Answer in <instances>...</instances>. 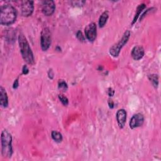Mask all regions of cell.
I'll use <instances>...</instances> for the list:
<instances>
[{
  "label": "cell",
  "instance_id": "8fae6325",
  "mask_svg": "<svg viewBox=\"0 0 161 161\" xmlns=\"http://www.w3.org/2000/svg\"><path fill=\"white\" fill-rule=\"evenodd\" d=\"M144 53H145V51L143 48L142 46H139V45L135 46L133 48L131 52V57L134 60H138L141 59L143 57Z\"/></svg>",
  "mask_w": 161,
  "mask_h": 161
},
{
  "label": "cell",
  "instance_id": "ffe728a7",
  "mask_svg": "<svg viewBox=\"0 0 161 161\" xmlns=\"http://www.w3.org/2000/svg\"><path fill=\"white\" fill-rule=\"evenodd\" d=\"M114 94V89H113L111 87H109L108 88V94L109 97H112Z\"/></svg>",
  "mask_w": 161,
  "mask_h": 161
},
{
  "label": "cell",
  "instance_id": "7c38bea8",
  "mask_svg": "<svg viewBox=\"0 0 161 161\" xmlns=\"http://www.w3.org/2000/svg\"><path fill=\"white\" fill-rule=\"evenodd\" d=\"M0 104L3 108H6L8 106V97L5 89L0 87Z\"/></svg>",
  "mask_w": 161,
  "mask_h": 161
},
{
  "label": "cell",
  "instance_id": "9a60e30c",
  "mask_svg": "<svg viewBox=\"0 0 161 161\" xmlns=\"http://www.w3.org/2000/svg\"><path fill=\"white\" fill-rule=\"evenodd\" d=\"M51 136H52V138H53V140L54 141H55L56 142L59 143V142H61L62 141V139H63L62 135L58 131L53 130L51 133Z\"/></svg>",
  "mask_w": 161,
  "mask_h": 161
},
{
  "label": "cell",
  "instance_id": "603a6c76",
  "mask_svg": "<svg viewBox=\"0 0 161 161\" xmlns=\"http://www.w3.org/2000/svg\"><path fill=\"white\" fill-rule=\"evenodd\" d=\"M108 106L110 108H114V103H113L112 99H108Z\"/></svg>",
  "mask_w": 161,
  "mask_h": 161
},
{
  "label": "cell",
  "instance_id": "2e32d148",
  "mask_svg": "<svg viewBox=\"0 0 161 161\" xmlns=\"http://www.w3.org/2000/svg\"><path fill=\"white\" fill-rule=\"evenodd\" d=\"M148 79H149L150 81L151 82V83L152 84V85L155 87H157L158 86V77L157 75H156V74L149 75Z\"/></svg>",
  "mask_w": 161,
  "mask_h": 161
},
{
  "label": "cell",
  "instance_id": "7402d4cb",
  "mask_svg": "<svg viewBox=\"0 0 161 161\" xmlns=\"http://www.w3.org/2000/svg\"><path fill=\"white\" fill-rule=\"evenodd\" d=\"M72 3H74L75 4L74 5H76V6H82L84 5V4L85 3V1H73Z\"/></svg>",
  "mask_w": 161,
  "mask_h": 161
},
{
  "label": "cell",
  "instance_id": "6da1fadb",
  "mask_svg": "<svg viewBox=\"0 0 161 161\" xmlns=\"http://www.w3.org/2000/svg\"><path fill=\"white\" fill-rule=\"evenodd\" d=\"M17 13L16 9L11 4H7L1 6L0 23L3 25L13 24L16 19Z\"/></svg>",
  "mask_w": 161,
  "mask_h": 161
},
{
  "label": "cell",
  "instance_id": "52a82bcc",
  "mask_svg": "<svg viewBox=\"0 0 161 161\" xmlns=\"http://www.w3.org/2000/svg\"><path fill=\"white\" fill-rule=\"evenodd\" d=\"M85 35L89 42H94L97 35V26L96 23H91L85 28Z\"/></svg>",
  "mask_w": 161,
  "mask_h": 161
},
{
  "label": "cell",
  "instance_id": "9c48e42d",
  "mask_svg": "<svg viewBox=\"0 0 161 161\" xmlns=\"http://www.w3.org/2000/svg\"><path fill=\"white\" fill-rule=\"evenodd\" d=\"M144 122V116L141 113H136L133 115L130 121V127L131 129H135L143 125Z\"/></svg>",
  "mask_w": 161,
  "mask_h": 161
},
{
  "label": "cell",
  "instance_id": "d6986e66",
  "mask_svg": "<svg viewBox=\"0 0 161 161\" xmlns=\"http://www.w3.org/2000/svg\"><path fill=\"white\" fill-rule=\"evenodd\" d=\"M76 36H77V39L81 41V42H84V40H85L84 35H82V32H81L80 30H79V31L77 32V33H76Z\"/></svg>",
  "mask_w": 161,
  "mask_h": 161
},
{
  "label": "cell",
  "instance_id": "5b68a950",
  "mask_svg": "<svg viewBox=\"0 0 161 161\" xmlns=\"http://www.w3.org/2000/svg\"><path fill=\"white\" fill-rule=\"evenodd\" d=\"M51 40L52 36L50 29L47 27L44 28L40 35V45L43 51H46L48 49L51 44Z\"/></svg>",
  "mask_w": 161,
  "mask_h": 161
},
{
  "label": "cell",
  "instance_id": "e0dca14e",
  "mask_svg": "<svg viewBox=\"0 0 161 161\" xmlns=\"http://www.w3.org/2000/svg\"><path fill=\"white\" fill-rule=\"evenodd\" d=\"M58 98H59L60 102L62 103V104H64V106L68 105L69 100H68L67 97L65 95H64L62 94H60L58 95Z\"/></svg>",
  "mask_w": 161,
  "mask_h": 161
},
{
  "label": "cell",
  "instance_id": "ba28073f",
  "mask_svg": "<svg viewBox=\"0 0 161 161\" xmlns=\"http://www.w3.org/2000/svg\"><path fill=\"white\" fill-rule=\"evenodd\" d=\"M55 4L52 0H46L42 3V11L45 16H51L55 11Z\"/></svg>",
  "mask_w": 161,
  "mask_h": 161
},
{
  "label": "cell",
  "instance_id": "ac0fdd59",
  "mask_svg": "<svg viewBox=\"0 0 161 161\" xmlns=\"http://www.w3.org/2000/svg\"><path fill=\"white\" fill-rule=\"evenodd\" d=\"M58 88L60 89H63L64 91L66 90L68 87L67 86V84L63 80H60L58 81Z\"/></svg>",
  "mask_w": 161,
  "mask_h": 161
},
{
  "label": "cell",
  "instance_id": "44dd1931",
  "mask_svg": "<svg viewBox=\"0 0 161 161\" xmlns=\"http://www.w3.org/2000/svg\"><path fill=\"white\" fill-rule=\"evenodd\" d=\"M22 72L23 74H27L28 72H29V69L28 68V67L26 65H24L23 67V69H22Z\"/></svg>",
  "mask_w": 161,
  "mask_h": 161
},
{
  "label": "cell",
  "instance_id": "cb8c5ba5",
  "mask_svg": "<svg viewBox=\"0 0 161 161\" xmlns=\"http://www.w3.org/2000/svg\"><path fill=\"white\" fill-rule=\"evenodd\" d=\"M18 86H19V82H18V78L14 80V82L13 83V88L16 89V88H18Z\"/></svg>",
  "mask_w": 161,
  "mask_h": 161
},
{
  "label": "cell",
  "instance_id": "8992f818",
  "mask_svg": "<svg viewBox=\"0 0 161 161\" xmlns=\"http://www.w3.org/2000/svg\"><path fill=\"white\" fill-rule=\"evenodd\" d=\"M34 9V3L32 1H23L21 4V11L23 16L28 17L32 14Z\"/></svg>",
  "mask_w": 161,
  "mask_h": 161
},
{
  "label": "cell",
  "instance_id": "30bf717a",
  "mask_svg": "<svg viewBox=\"0 0 161 161\" xmlns=\"http://www.w3.org/2000/svg\"><path fill=\"white\" fill-rule=\"evenodd\" d=\"M116 120L120 128H123L126 121V111L124 109H119L116 113Z\"/></svg>",
  "mask_w": 161,
  "mask_h": 161
},
{
  "label": "cell",
  "instance_id": "277c9868",
  "mask_svg": "<svg viewBox=\"0 0 161 161\" xmlns=\"http://www.w3.org/2000/svg\"><path fill=\"white\" fill-rule=\"evenodd\" d=\"M130 36V31L129 30H126L122 38L119 40V42L115 44H114L110 48H109V53L114 57H116L119 55V52L122 47L127 43Z\"/></svg>",
  "mask_w": 161,
  "mask_h": 161
},
{
  "label": "cell",
  "instance_id": "5bb4252c",
  "mask_svg": "<svg viewBox=\"0 0 161 161\" xmlns=\"http://www.w3.org/2000/svg\"><path fill=\"white\" fill-rule=\"evenodd\" d=\"M145 7H146V5H145L144 3L140 4L137 7L136 10V14H135V16H134L133 21V22H132V24H134V23L136 21V20H137L138 16H140L141 12L145 8Z\"/></svg>",
  "mask_w": 161,
  "mask_h": 161
},
{
  "label": "cell",
  "instance_id": "4fadbf2b",
  "mask_svg": "<svg viewBox=\"0 0 161 161\" xmlns=\"http://www.w3.org/2000/svg\"><path fill=\"white\" fill-rule=\"evenodd\" d=\"M108 17H109V14L108 11H105L101 14V15L99 18V26L100 28H103L105 25L108 19Z\"/></svg>",
  "mask_w": 161,
  "mask_h": 161
},
{
  "label": "cell",
  "instance_id": "3957f363",
  "mask_svg": "<svg viewBox=\"0 0 161 161\" xmlns=\"http://www.w3.org/2000/svg\"><path fill=\"white\" fill-rule=\"evenodd\" d=\"M1 143L2 156L6 158H11L13 152L12 147V136L6 130H4L1 133Z\"/></svg>",
  "mask_w": 161,
  "mask_h": 161
},
{
  "label": "cell",
  "instance_id": "7a4b0ae2",
  "mask_svg": "<svg viewBox=\"0 0 161 161\" xmlns=\"http://www.w3.org/2000/svg\"><path fill=\"white\" fill-rule=\"evenodd\" d=\"M18 42L20 52L24 60L28 64H33L35 62L34 56L30 45L23 33H20L18 36Z\"/></svg>",
  "mask_w": 161,
  "mask_h": 161
}]
</instances>
